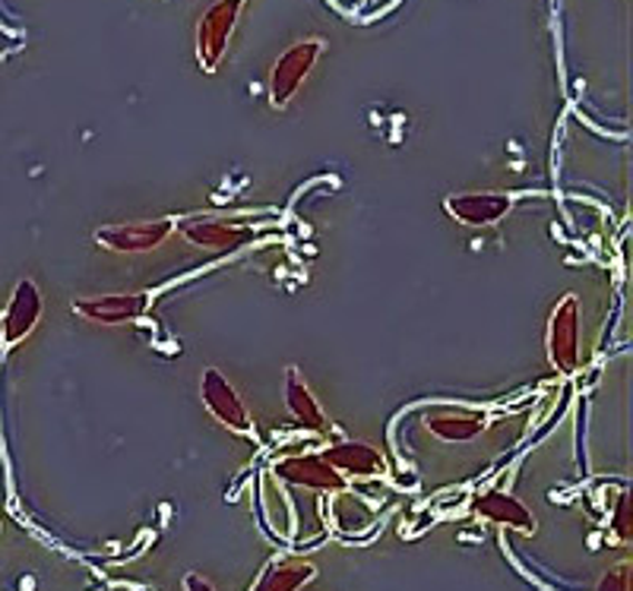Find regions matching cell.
<instances>
[{
	"label": "cell",
	"instance_id": "ba28073f",
	"mask_svg": "<svg viewBox=\"0 0 633 591\" xmlns=\"http://www.w3.org/2000/svg\"><path fill=\"white\" fill-rule=\"evenodd\" d=\"M178 232L175 218L156 221H130V225H105L96 232V244L111 254H153Z\"/></svg>",
	"mask_w": 633,
	"mask_h": 591
},
{
	"label": "cell",
	"instance_id": "3957f363",
	"mask_svg": "<svg viewBox=\"0 0 633 591\" xmlns=\"http://www.w3.org/2000/svg\"><path fill=\"white\" fill-rule=\"evenodd\" d=\"M327 41L323 39H304L295 41L292 48H285L270 70V86H266V99L273 108H289L292 99L301 92L304 79L311 77L316 60L323 55Z\"/></svg>",
	"mask_w": 633,
	"mask_h": 591
},
{
	"label": "cell",
	"instance_id": "9c48e42d",
	"mask_svg": "<svg viewBox=\"0 0 633 591\" xmlns=\"http://www.w3.org/2000/svg\"><path fill=\"white\" fill-rule=\"evenodd\" d=\"M516 206V194L510 190H466L444 199L447 216L466 228H491L510 216Z\"/></svg>",
	"mask_w": 633,
	"mask_h": 591
},
{
	"label": "cell",
	"instance_id": "ac0fdd59",
	"mask_svg": "<svg viewBox=\"0 0 633 591\" xmlns=\"http://www.w3.org/2000/svg\"><path fill=\"white\" fill-rule=\"evenodd\" d=\"M184 591H216V585L210 579H203L199 572H187L184 575Z\"/></svg>",
	"mask_w": 633,
	"mask_h": 591
},
{
	"label": "cell",
	"instance_id": "52a82bcc",
	"mask_svg": "<svg viewBox=\"0 0 633 591\" xmlns=\"http://www.w3.org/2000/svg\"><path fill=\"white\" fill-rule=\"evenodd\" d=\"M156 295L153 292H118V295H96L77 297L74 301V314L86 323L96 326H124V323H137L149 314Z\"/></svg>",
	"mask_w": 633,
	"mask_h": 591
},
{
	"label": "cell",
	"instance_id": "8992f818",
	"mask_svg": "<svg viewBox=\"0 0 633 591\" xmlns=\"http://www.w3.org/2000/svg\"><path fill=\"white\" fill-rule=\"evenodd\" d=\"M41 316H45V295H41L39 282L20 278L13 295H10L7 311H3V319H0V345L7 352L22 345L41 323Z\"/></svg>",
	"mask_w": 633,
	"mask_h": 591
},
{
	"label": "cell",
	"instance_id": "7a4b0ae2",
	"mask_svg": "<svg viewBox=\"0 0 633 591\" xmlns=\"http://www.w3.org/2000/svg\"><path fill=\"white\" fill-rule=\"evenodd\" d=\"M199 398H203V408L210 412V417H216L225 431H232L235 436L244 440H254V414L247 408L244 395L237 393L232 386V380L216 371V367H206L199 376Z\"/></svg>",
	"mask_w": 633,
	"mask_h": 591
},
{
	"label": "cell",
	"instance_id": "5b68a950",
	"mask_svg": "<svg viewBox=\"0 0 633 591\" xmlns=\"http://www.w3.org/2000/svg\"><path fill=\"white\" fill-rule=\"evenodd\" d=\"M244 10V0H216L197 22V60L206 73H213L225 60L228 41L235 32L237 17Z\"/></svg>",
	"mask_w": 633,
	"mask_h": 591
},
{
	"label": "cell",
	"instance_id": "30bf717a",
	"mask_svg": "<svg viewBox=\"0 0 633 591\" xmlns=\"http://www.w3.org/2000/svg\"><path fill=\"white\" fill-rule=\"evenodd\" d=\"M273 474L289 487H304V491L316 493L349 491V477H342L320 453L285 455L273 465Z\"/></svg>",
	"mask_w": 633,
	"mask_h": 591
},
{
	"label": "cell",
	"instance_id": "8fae6325",
	"mask_svg": "<svg viewBox=\"0 0 633 591\" xmlns=\"http://www.w3.org/2000/svg\"><path fill=\"white\" fill-rule=\"evenodd\" d=\"M421 424L440 443H469L491 427V417L478 408H462V405H431L421 414Z\"/></svg>",
	"mask_w": 633,
	"mask_h": 591
},
{
	"label": "cell",
	"instance_id": "6da1fadb",
	"mask_svg": "<svg viewBox=\"0 0 633 591\" xmlns=\"http://www.w3.org/2000/svg\"><path fill=\"white\" fill-rule=\"evenodd\" d=\"M548 361L561 376H574L583 364V311H580V297L564 295L554 304L548 316Z\"/></svg>",
	"mask_w": 633,
	"mask_h": 591
},
{
	"label": "cell",
	"instance_id": "5bb4252c",
	"mask_svg": "<svg viewBox=\"0 0 633 591\" xmlns=\"http://www.w3.org/2000/svg\"><path fill=\"white\" fill-rule=\"evenodd\" d=\"M473 513L481 522H491V525H504V529H514L519 534H535V515L533 510L507 491H485L478 493L473 500Z\"/></svg>",
	"mask_w": 633,
	"mask_h": 591
},
{
	"label": "cell",
	"instance_id": "e0dca14e",
	"mask_svg": "<svg viewBox=\"0 0 633 591\" xmlns=\"http://www.w3.org/2000/svg\"><path fill=\"white\" fill-rule=\"evenodd\" d=\"M595 591H631V563L624 560V563L612 567L602 575V582H598Z\"/></svg>",
	"mask_w": 633,
	"mask_h": 591
},
{
	"label": "cell",
	"instance_id": "4fadbf2b",
	"mask_svg": "<svg viewBox=\"0 0 633 591\" xmlns=\"http://www.w3.org/2000/svg\"><path fill=\"white\" fill-rule=\"evenodd\" d=\"M323 459L337 469L342 477H387L390 465L383 453L371 446V443H361V440H339L330 443L323 450Z\"/></svg>",
	"mask_w": 633,
	"mask_h": 591
},
{
	"label": "cell",
	"instance_id": "7c38bea8",
	"mask_svg": "<svg viewBox=\"0 0 633 591\" xmlns=\"http://www.w3.org/2000/svg\"><path fill=\"white\" fill-rule=\"evenodd\" d=\"M282 395H285V408H289V414L295 417L304 431H311V434L316 436L333 434V421H330V414L323 412L320 398H316L314 390L308 386V380L301 376L298 367H285Z\"/></svg>",
	"mask_w": 633,
	"mask_h": 591
},
{
	"label": "cell",
	"instance_id": "9a60e30c",
	"mask_svg": "<svg viewBox=\"0 0 633 591\" xmlns=\"http://www.w3.org/2000/svg\"><path fill=\"white\" fill-rule=\"evenodd\" d=\"M316 579V567L311 560H273L266 570L260 572L254 591H301L308 582Z\"/></svg>",
	"mask_w": 633,
	"mask_h": 591
},
{
	"label": "cell",
	"instance_id": "2e32d148",
	"mask_svg": "<svg viewBox=\"0 0 633 591\" xmlns=\"http://www.w3.org/2000/svg\"><path fill=\"white\" fill-rule=\"evenodd\" d=\"M608 529H612L614 541H621V544H631V493L621 491L614 496V506H612V519H608Z\"/></svg>",
	"mask_w": 633,
	"mask_h": 591
},
{
	"label": "cell",
	"instance_id": "277c9868",
	"mask_svg": "<svg viewBox=\"0 0 633 591\" xmlns=\"http://www.w3.org/2000/svg\"><path fill=\"white\" fill-rule=\"evenodd\" d=\"M178 232L187 244H194L203 254L213 257H228L237 250H247L260 240V228L254 225H241V221H222V218H184L178 221Z\"/></svg>",
	"mask_w": 633,
	"mask_h": 591
}]
</instances>
